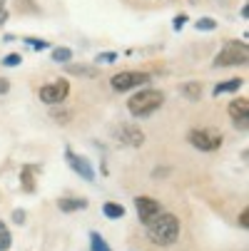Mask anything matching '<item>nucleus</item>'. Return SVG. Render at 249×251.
Listing matches in <instances>:
<instances>
[{"instance_id":"1","label":"nucleus","mask_w":249,"mask_h":251,"mask_svg":"<svg viewBox=\"0 0 249 251\" xmlns=\"http://www.w3.org/2000/svg\"><path fill=\"white\" fill-rule=\"evenodd\" d=\"M145 226H147L150 241L157 244V246H172L177 239H180V219L169 211H160L157 217Z\"/></svg>"},{"instance_id":"2","label":"nucleus","mask_w":249,"mask_h":251,"mask_svg":"<svg viewBox=\"0 0 249 251\" xmlns=\"http://www.w3.org/2000/svg\"><path fill=\"white\" fill-rule=\"evenodd\" d=\"M162 102H165V95L160 90H139L127 100V110H130L132 117L145 120V117H150L160 110Z\"/></svg>"},{"instance_id":"3","label":"nucleus","mask_w":249,"mask_h":251,"mask_svg":"<svg viewBox=\"0 0 249 251\" xmlns=\"http://www.w3.org/2000/svg\"><path fill=\"white\" fill-rule=\"evenodd\" d=\"M187 139H190V145L197 147L199 152H215V150L222 147V142H224V137L220 132H215V129H192L187 134Z\"/></svg>"},{"instance_id":"4","label":"nucleus","mask_w":249,"mask_h":251,"mask_svg":"<svg viewBox=\"0 0 249 251\" xmlns=\"http://www.w3.org/2000/svg\"><path fill=\"white\" fill-rule=\"evenodd\" d=\"M249 57V50L244 43H227L222 48V52L215 57V65L217 67H232V65H244Z\"/></svg>"},{"instance_id":"5","label":"nucleus","mask_w":249,"mask_h":251,"mask_svg":"<svg viewBox=\"0 0 249 251\" xmlns=\"http://www.w3.org/2000/svg\"><path fill=\"white\" fill-rule=\"evenodd\" d=\"M147 82H150V75L147 73H139V70H125V73H117L110 80L112 90H117V92H127V90L147 85Z\"/></svg>"},{"instance_id":"6","label":"nucleus","mask_w":249,"mask_h":251,"mask_svg":"<svg viewBox=\"0 0 249 251\" xmlns=\"http://www.w3.org/2000/svg\"><path fill=\"white\" fill-rule=\"evenodd\" d=\"M70 95V82L67 80H55L45 87H40V100L45 104H60Z\"/></svg>"},{"instance_id":"7","label":"nucleus","mask_w":249,"mask_h":251,"mask_svg":"<svg viewBox=\"0 0 249 251\" xmlns=\"http://www.w3.org/2000/svg\"><path fill=\"white\" fill-rule=\"evenodd\" d=\"M135 209H137V217H139L142 224H150L157 214L162 211L160 201L152 199V197H137V199H135Z\"/></svg>"},{"instance_id":"8","label":"nucleus","mask_w":249,"mask_h":251,"mask_svg":"<svg viewBox=\"0 0 249 251\" xmlns=\"http://www.w3.org/2000/svg\"><path fill=\"white\" fill-rule=\"evenodd\" d=\"M65 159H67L70 167H73L75 174H80L83 179H87V182H95V169H92V164H90L85 157L75 154L73 150H65Z\"/></svg>"},{"instance_id":"9","label":"nucleus","mask_w":249,"mask_h":251,"mask_svg":"<svg viewBox=\"0 0 249 251\" xmlns=\"http://www.w3.org/2000/svg\"><path fill=\"white\" fill-rule=\"evenodd\" d=\"M115 134L122 145H130V147H142V142H145V132L135 125H120L115 129Z\"/></svg>"},{"instance_id":"10","label":"nucleus","mask_w":249,"mask_h":251,"mask_svg":"<svg viewBox=\"0 0 249 251\" xmlns=\"http://www.w3.org/2000/svg\"><path fill=\"white\" fill-rule=\"evenodd\" d=\"M229 117H232L234 122L249 120V102H247L244 97H239V100H234V102L229 104Z\"/></svg>"},{"instance_id":"11","label":"nucleus","mask_w":249,"mask_h":251,"mask_svg":"<svg viewBox=\"0 0 249 251\" xmlns=\"http://www.w3.org/2000/svg\"><path fill=\"white\" fill-rule=\"evenodd\" d=\"M57 206H60V211H80V209H85L87 206V199H83V197H65V199H60L57 201Z\"/></svg>"},{"instance_id":"12","label":"nucleus","mask_w":249,"mask_h":251,"mask_svg":"<svg viewBox=\"0 0 249 251\" xmlns=\"http://www.w3.org/2000/svg\"><path fill=\"white\" fill-rule=\"evenodd\" d=\"M244 85V80L242 77H234V80H227V82H220L215 90H212V92H215V97H220V95H224V92H234V90H239Z\"/></svg>"},{"instance_id":"13","label":"nucleus","mask_w":249,"mask_h":251,"mask_svg":"<svg viewBox=\"0 0 249 251\" xmlns=\"http://www.w3.org/2000/svg\"><path fill=\"white\" fill-rule=\"evenodd\" d=\"M32 174H35V167H23V172H20V182H23V189L25 192H35V179H32Z\"/></svg>"},{"instance_id":"14","label":"nucleus","mask_w":249,"mask_h":251,"mask_svg":"<svg viewBox=\"0 0 249 251\" xmlns=\"http://www.w3.org/2000/svg\"><path fill=\"white\" fill-rule=\"evenodd\" d=\"M102 211H105V217H108V219H122L125 217V206L115 204V201H108L102 206Z\"/></svg>"},{"instance_id":"15","label":"nucleus","mask_w":249,"mask_h":251,"mask_svg":"<svg viewBox=\"0 0 249 251\" xmlns=\"http://www.w3.org/2000/svg\"><path fill=\"white\" fill-rule=\"evenodd\" d=\"M180 90H182V95H185L187 100H192V102H197L199 95H202V85H199V82H185Z\"/></svg>"},{"instance_id":"16","label":"nucleus","mask_w":249,"mask_h":251,"mask_svg":"<svg viewBox=\"0 0 249 251\" xmlns=\"http://www.w3.org/2000/svg\"><path fill=\"white\" fill-rule=\"evenodd\" d=\"M90 251H112V249L105 244V239H102L97 231H92V234H90Z\"/></svg>"},{"instance_id":"17","label":"nucleus","mask_w":249,"mask_h":251,"mask_svg":"<svg viewBox=\"0 0 249 251\" xmlns=\"http://www.w3.org/2000/svg\"><path fill=\"white\" fill-rule=\"evenodd\" d=\"M10 244H13V236H10V229L0 222V251H8L10 249Z\"/></svg>"},{"instance_id":"18","label":"nucleus","mask_w":249,"mask_h":251,"mask_svg":"<svg viewBox=\"0 0 249 251\" xmlns=\"http://www.w3.org/2000/svg\"><path fill=\"white\" fill-rule=\"evenodd\" d=\"M67 73H70V75H87V77H95L97 70H95V67H85V65H73V67H67Z\"/></svg>"},{"instance_id":"19","label":"nucleus","mask_w":249,"mask_h":251,"mask_svg":"<svg viewBox=\"0 0 249 251\" xmlns=\"http://www.w3.org/2000/svg\"><path fill=\"white\" fill-rule=\"evenodd\" d=\"M53 60H55V62L73 60V50H70V48H55V50H53Z\"/></svg>"},{"instance_id":"20","label":"nucleus","mask_w":249,"mask_h":251,"mask_svg":"<svg viewBox=\"0 0 249 251\" xmlns=\"http://www.w3.org/2000/svg\"><path fill=\"white\" fill-rule=\"evenodd\" d=\"M20 62H23V57H20L18 52H10V55L3 57V65H5V67H18Z\"/></svg>"},{"instance_id":"21","label":"nucleus","mask_w":249,"mask_h":251,"mask_svg":"<svg viewBox=\"0 0 249 251\" xmlns=\"http://www.w3.org/2000/svg\"><path fill=\"white\" fill-rule=\"evenodd\" d=\"M215 27H217V20H212V18L197 20V30H215Z\"/></svg>"},{"instance_id":"22","label":"nucleus","mask_w":249,"mask_h":251,"mask_svg":"<svg viewBox=\"0 0 249 251\" xmlns=\"http://www.w3.org/2000/svg\"><path fill=\"white\" fill-rule=\"evenodd\" d=\"M25 43H28L32 50H45V48H50V45H48V40H38V38H28Z\"/></svg>"},{"instance_id":"23","label":"nucleus","mask_w":249,"mask_h":251,"mask_svg":"<svg viewBox=\"0 0 249 251\" xmlns=\"http://www.w3.org/2000/svg\"><path fill=\"white\" fill-rule=\"evenodd\" d=\"M115 60H117V52H100L97 55V62H105V65H110Z\"/></svg>"},{"instance_id":"24","label":"nucleus","mask_w":249,"mask_h":251,"mask_svg":"<svg viewBox=\"0 0 249 251\" xmlns=\"http://www.w3.org/2000/svg\"><path fill=\"white\" fill-rule=\"evenodd\" d=\"M185 23H187V15H177V18H174V23H172V27H174V30H182V27H185Z\"/></svg>"},{"instance_id":"25","label":"nucleus","mask_w":249,"mask_h":251,"mask_svg":"<svg viewBox=\"0 0 249 251\" xmlns=\"http://www.w3.org/2000/svg\"><path fill=\"white\" fill-rule=\"evenodd\" d=\"M13 222H15V224H23V222H25V211H23V209H15V211H13Z\"/></svg>"},{"instance_id":"26","label":"nucleus","mask_w":249,"mask_h":251,"mask_svg":"<svg viewBox=\"0 0 249 251\" xmlns=\"http://www.w3.org/2000/svg\"><path fill=\"white\" fill-rule=\"evenodd\" d=\"M239 224H242V226H244V229H247V226H249V211H247V209H244V211H242V217H239Z\"/></svg>"},{"instance_id":"27","label":"nucleus","mask_w":249,"mask_h":251,"mask_svg":"<svg viewBox=\"0 0 249 251\" xmlns=\"http://www.w3.org/2000/svg\"><path fill=\"white\" fill-rule=\"evenodd\" d=\"M8 90H10V82H8L5 77H0V95H5Z\"/></svg>"}]
</instances>
